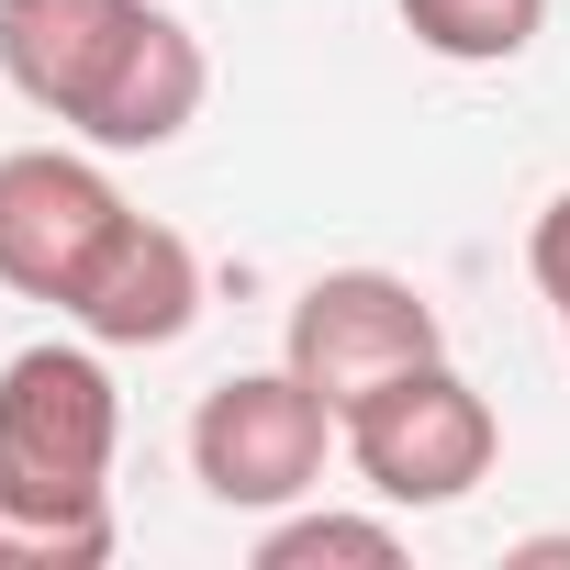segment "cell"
I'll list each match as a JSON object with an SVG mask.
<instances>
[{"label":"cell","mask_w":570,"mask_h":570,"mask_svg":"<svg viewBox=\"0 0 570 570\" xmlns=\"http://www.w3.org/2000/svg\"><path fill=\"white\" fill-rule=\"evenodd\" d=\"M0 79L101 157H157L213 101L202 35L157 0H0Z\"/></svg>","instance_id":"6da1fadb"},{"label":"cell","mask_w":570,"mask_h":570,"mask_svg":"<svg viewBox=\"0 0 570 570\" xmlns=\"http://www.w3.org/2000/svg\"><path fill=\"white\" fill-rule=\"evenodd\" d=\"M101 358L112 347H90V336H46L23 358H0V525H12V570L112 559L124 392Z\"/></svg>","instance_id":"7a4b0ae2"},{"label":"cell","mask_w":570,"mask_h":570,"mask_svg":"<svg viewBox=\"0 0 570 570\" xmlns=\"http://www.w3.org/2000/svg\"><path fill=\"white\" fill-rule=\"evenodd\" d=\"M336 436H347L358 492L392 503V514L470 503V492L492 481V459H503V414H492L448 358H414V370H392L381 392H358V403L336 414Z\"/></svg>","instance_id":"3957f363"},{"label":"cell","mask_w":570,"mask_h":570,"mask_svg":"<svg viewBox=\"0 0 570 570\" xmlns=\"http://www.w3.org/2000/svg\"><path fill=\"white\" fill-rule=\"evenodd\" d=\"M336 403L279 358V370H235L190 403V481L224 503V514H292L325 459H336Z\"/></svg>","instance_id":"277c9868"},{"label":"cell","mask_w":570,"mask_h":570,"mask_svg":"<svg viewBox=\"0 0 570 570\" xmlns=\"http://www.w3.org/2000/svg\"><path fill=\"white\" fill-rule=\"evenodd\" d=\"M124 190L101 168V146H12L0 157V292L23 303H79V279L101 268V246L124 235Z\"/></svg>","instance_id":"5b68a950"},{"label":"cell","mask_w":570,"mask_h":570,"mask_svg":"<svg viewBox=\"0 0 570 570\" xmlns=\"http://www.w3.org/2000/svg\"><path fill=\"white\" fill-rule=\"evenodd\" d=\"M279 358L347 414V403L381 392L392 370L448 358V325H436V303L414 292L403 268H325V279H303L292 325H279Z\"/></svg>","instance_id":"8992f818"},{"label":"cell","mask_w":570,"mask_h":570,"mask_svg":"<svg viewBox=\"0 0 570 570\" xmlns=\"http://www.w3.org/2000/svg\"><path fill=\"white\" fill-rule=\"evenodd\" d=\"M68 325L90 347H179L202 325V246L157 213H124V235L101 246V268L79 279Z\"/></svg>","instance_id":"52a82bcc"},{"label":"cell","mask_w":570,"mask_h":570,"mask_svg":"<svg viewBox=\"0 0 570 570\" xmlns=\"http://www.w3.org/2000/svg\"><path fill=\"white\" fill-rule=\"evenodd\" d=\"M403 35L448 68H514L537 35H548V0H392Z\"/></svg>","instance_id":"ba28073f"},{"label":"cell","mask_w":570,"mask_h":570,"mask_svg":"<svg viewBox=\"0 0 570 570\" xmlns=\"http://www.w3.org/2000/svg\"><path fill=\"white\" fill-rule=\"evenodd\" d=\"M325 559H347V570H392L403 559V525H392V503L381 514H268V537H257V570H325Z\"/></svg>","instance_id":"9c48e42d"},{"label":"cell","mask_w":570,"mask_h":570,"mask_svg":"<svg viewBox=\"0 0 570 570\" xmlns=\"http://www.w3.org/2000/svg\"><path fill=\"white\" fill-rule=\"evenodd\" d=\"M525 279H537V303L570 325V190L537 213V235H525Z\"/></svg>","instance_id":"30bf717a"},{"label":"cell","mask_w":570,"mask_h":570,"mask_svg":"<svg viewBox=\"0 0 570 570\" xmlns=\"http://www.w3.org/2000/svg\"><path fill=\"white\" fill-rule=\"evenodd\" d=\"M0 570H12V525H0Z\"/></svg>","instance_id":"8fae6325"}]
</instances>
